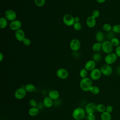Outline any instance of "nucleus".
Instances as JSON below:
<instances>
[{"label":"nucleus","mask_w":120,"mask_h":120,"mask_svg":"<svg viewBox=\"0 0 120 120\" xmlns=\"http://www.w3.org/2000/svg\"><path fill=\"white\" fill-rule=\"evenodd\" d=\"M92 86V79L89 77H85L82 78L80 82V87L81 89L85 92L90 91V90Z\"/></svg>","instance_id":"f257e3e1"},{"label":"nucleus","mask_w":120,"mask_h":120,"mask_svg":"<svg viewBox=\"0 0 120 120\" xmlns=\"http://www.w3.org/2000/svg\"><path fill=\"white\" fill-rule=\"evenodd\" d=\"M85 110L81 107L75 108L72 112V116L75 120H82L85 115Z\"/></svg>","instance_id":"f03ea898"},{"label":"nucleus","mask_w":120,"mask_h":120,"mask_svg":"<svg viewBox=\"0 0 120 120\" xmlns=\"http://www.w3.org/2000/svg\"><path fill=\"white\" fill-rule=\"evenodd\" d=\"M113 47V46L109 40H105L102 43V50L106 54L112 52Z\"/></svg>","instance_id":"7ed1b4c3"},{"label":"nucleus","mask_w":120,"mask_h":120,"mask_svg":"<svg viewBox=\"0 0 120 120\" xmlns=\"http://www.w3.org/2000/svg\"><path fill=\"white\" fill-rule=\"evenodd\" d=\"M118 57L114 52H111L109 54H107L105 56L104 60L105 64L108 65H112L115 63L117 60Z\"/></svg>","instance_id":"20e7f679"},{"label":"nucleus","mask_w":120,"mask_h":120,"mask_svg":"<svg viewBox=\"0 0 120 120\" xmlns=\"http://www.w3.org/2000/svg\"><path fill=\"white\" fill-rule=\"evenodd\" d=\"M63 22L67 26H73L75 23L74 17L70 14H66L63 17Z\"/></svg>","instance_id":"39448f33"},{"label":"nucleus","mask_w":120,"mask_h":120,"mask_svg":"<svg viewBox=\"0 0 120 120\" xmlns=\"http://www.w3.org/2000/svg\"><path fill=\"white\" fill-rule=\"evenodd\" d=\"M100 71L102 73V74L105 76H109L112 73V68L110 65L108 64H104L102 65L100 68Z\"/></svg>","instance_id":"423d86ee"},{"label":"nucleus","mask_w":120,"mask_h":120,"mask_svg":"<svg viewBox=\"0 0 120 120\" xmlns=\"http://www.w3.org/2000/svg\"><path fill=\"white\" fill-rule=\"evenodd\" d=\"M70 49L73 52L78 51L81 47V43L79 40L76 38L72 39L69 44Z\"/></svg>","instance_id":"0eeeda50"},{"label":"nucleus","mask_w":120,"mask_h":120,"mask_svg":"<svg viewBox=\"0 0 120 120\" xmlns=\"http://www.w3.org/2000/svg\"><path fill=\"white\" fill-rule=\"evenodd\" d=\"M5 18L11 22L16 20L17 16L16 12L12 9H8L5 11Z\"/></svg>","instance_id":"6e6552de"},{"label":"nucleus","mask_w":120,"mask_h":120,"mask_svg":"<svg viewBox=\"0 0 120 120\" xmlns=\"http://www.w3.org/2000/svg\"><path fill=\"white\" fill-rule=\"evenodd\" d=\"M26 91L24 88H20L16 90L15 92V97L17 99H22L26 95Z\"/></svg>","instance_id":"1a4fd4ad"},{"label":"nucleus","mask_w":120,"mask_h":120,"mask_svg":"<svg viewBox=\"0 0 120 120\" xmlns=\"http://www.w3.org/2000/svg\"><path fill=\"white\" fill-rule=\"evenodd\" d=\"M56 75L60 79H66L68 76V72L67 69L64 68H60L57 70Z\"/></svg>","instance_id":"9d476101"},{"label":"nucleus","mask_w":120,"mask_h":120,"mask_svg":"<svg viewBox=\"0 0 120 120\" xmlns=\"http://www.w3.org/2000/svg\"><path fill=\"white\" fill-rule=\"evenodd\" d=\"M102 73L100 69L99 68H95L90 71V78L93 80H98L101 76Z\"/></svg>","instance_id":"9b49d317"},{"label":"nucleus","mask_w":120,"mask_h":120,"mask_svg":"<svg viewBox=\"0 0 120 120\" xmlns=\"http://www.w3.org/2000/svg\"><path fill=\"white\" fill-rule=\"evenodd\" d=\"M22 27V22L19 20H15L10 22L9 24V28L12 30L16 31L21 29Z\"/></svg>","instance_id":"f8f14e48"},{"label":"nucleus","mask_w":120,"mask_h":120,"mask_svg":"<svg viewBox=\"0 0 120 120\" xmlns=\"http://www.w3.org/2000/svg\"><path fill=\"white\" fill-rule=\"evenodd\" d=\"M15 36L16 40L19 42H22L23 39L25 38V33L21 29L15 31Z\"/></svg>","instance_id":"ddd939ff"},{"label":"nucleus","mask_w":120,"mask_h":120,"mask_svg":"<svg viewBox=\"0 0 120 120\" xmlns=\"http://www.w3.org/2000/svg\"><path fill=\"white\" fill-rule=\"evenodd\" d=\"M96 111V105L94 103L88 104L85 107V112L88 114L94 113Z\"/></svg>","instance_id":"4468645a"},{"label":"nucleus","mask_w":120,"mask_h":120,"mask_svg":"<svg viewBox=\"0 0 120 120\" xmlns=\"http://www.w3.org/2000/svg\"><path fill=\"white\" fill-rule=\"evenodd\" d=\"M96 63L94 60H89L85 64L84 68H85L87 71H91L96 68Z\"/></svg>","instance_id":"2eb2a0df"},{"label":"nucleus","mask_w":120,"mask_h":120,"mask_svg":"<svg viewBox=\"0 0 120 120\" xmlns=\"http://www.w3.org/2000/svg\"><path fill=\"white\" fill-rule=\"evenodd\" d=\"M86 25L87 26L90 28H92L94 27L96 24V19L93 17L91 15L88 16L86 21Z\"/></svg>","instance_id":"dca6fc26"},{"label":"nucleus","mask_w":120,"mask_h":120,"mask_svg":"<svg viewBox=\"0 0 120 120\" xmlns=\"http://www.w3.org/2000/svg\"><path fill=\"white\" fill-rule=\"evenodd\" d=\"M95 38L98 42L102 43L105 41V35L103 31L99 30L95 34Z\"/></svg>","instance_id":"f3484780"},{"label":"nucleus","mask_w":120,"mask_h":120,"mask_svg":"<svg viewBox=\"0 0 120 120\" xmlns=\"http://www.w3.org/2000/svg\"><path fill=\"white\" fill-rule=\"evenodd\" d=\"M52 100L49 97L45 98L43 99V105L46 108H50L52 106Z\"/></svg>","instance_id":"a211bd4d"},{"label":"nucleus","mask_w":120,"mask_h":120,"mask_svg":"<svg viewBox=\"0 0 120 120\" xmlns=\"http://www.w3.org/2000/svg\"><path fill=\"white\" fill-rule=\"evenodd\" d=\"M49 97L51 98L52 100L57 99L60 96L59 92L56 90H52L50 91L48 94Z\"/></svg>","instance_id":"6ab92c4d"},{"label":"nucleus","mask_w":120,"mask_h":120,"mask_svg":"<svg viewBox=\"0 0 120 120\" xmlns=\"http://www.w3.org/2000/svg\"><path fill=\"white\" fill-rule=\"evenodd\" d=\"M39 111L38 108L37 107H31L29 110L28 113L30 116L34 117L37 116L38 114Z\"/></svg>","instance_id":"aec40b11"},{"label":"nucleus","mask_w":120,"mask_h":120,"mask_svg":"<svg viewBox=\"0 0 120 120\" xmlns=\"http://www.w3.org/2000/svg\"><path fill=\"white\" fill-rule=\"evenodd\" d=\"M100 117L101 120H111L112 119L111 113L106 111L101 113Z\"/></svg>","instance_id":"412c9836"},{"label":"nucleus","mask_w":120,"mask_h":120,"mask_svg":"<svg viewBox=\"0 0 120 120\" xmlns=\"http://www.w3.org/2000/svg\"><path fill=\"white\" fill-rule=\"evenodd\" d=\"M8 20L3 17L0 18V28L2 29L6 28L8 26Z\"/></svg>","instance_id":"4be33fe9"},{"label":"nucleus","mask_w":120,"mask_h":120,"mask_svg":"<svg viewBox=\"0 0 120 120\" xmlns=\"http://www.w3.org/2000/svg\"><path fill=\"white\" fill-rule=\"evenodd\" d=\"M102 49V43L96 42L92 46V49L95 52H99Z\"/></svg>","instance_id":"5701e85b"},{"label":"nucleus","mask_w":120,"mask_h":120,"mask_svg":"<svg viewBox=\"0 0 120 120\" xmlns=\"http://www.w3.org/2000/svg\"><path fill=\"white\" fill-rule=\"evenodd\" d=\"M24 88L27 92H30V93L34 92L35 90V86L33 84H30V83H29L26 85L24 87Z\"/></svg>","instance_id":"b1692460"},{"label":"nucleus","mask_w":120,"mask_h":120,"mask_svg":"<svg viewBox=\"0 0 120 120\" xmlns=\"http://www.w3.org/2000/svg\"><path fill=\"white\" fill-rule=\"evenodd\" d=\"M106 106L103 104H99L96 105V111L102 113L105 111Z\"/></svg>","instance_id":"393cba45"},{"label":"nucleus","mask_w":120,"mask_h":120,"mask_svg":"<svg viewBox=\"0 0 120 120\" xmlns=\"http://www.w3.org/2000/svg\"><path fill=\"white\" fill-rule=\"evenodd\" d=\"M110 42L111 44H112L113 46L114 47H117L118 46L120 45V41L119 38H118L116 37H114L112 38L110 40Z\"/></svg>","instance_id":"a878e982"},{"label":"nucleus","mask_w":120,"mask_h":120,"mask_svg":"<svg viewBox=\"0 0 120 120\" xmlns=\"http://www.w3.org/2000/svg\"><path fill=\"white\" fill-rule=\"evenodd\" d=\"M112 26L111 25V24L109 23H105L103 24V30L106 32H109L111 31L112 30Z\"/></svg>","instance_id":"bb28decb"},{"label":"nucleus","mask_w":120,"mask_h":120,"mask_svg":"<svg viewBox=\"0 0 120 120\" xmlns=\"http://www.w3.org/2000/svg\"><path fill=\"white\" fill-rule=\"evenodd\" d=\"M90 92L93 95H97L99 93L100 89L97 86H92L90 90Z\"/></svg>","instance_id":"cd10ccee"},{"label":"nucleus","mask_w":120,"mask_h":120,"mask_svg":"<svg viewBox=\"0 0 120 120\" xmlns=\"http://www.w3.org/2000/svg\"><path fill=\"white\" fill-rule=\"evenodd\" d=\"M115 34H120V24H115L112 26V30Z\"/></svg>","instance_id":"c85d7f7f"},{"label":"nucleus","mask_w":120,"mask_h":120,"mask_svg":"<svg viewBox=\"0 0 120 120\" xmlns=\"http://www.w3.org/2000/svg\"><path fill=\"white\" fill-rule=\"evenodd\" d=\"M87 75H88L87 70L85 68H83L81 69L79 73V75L82 78H84L86 77L87 76Z\"/></svg>","instance_id":"c756f323"},{"label":"nucleus","mask_w":120,"mask_h":120,"mask_svg":"<svg viewBox=\"0 0 120 120\" xmlns=\"http://www.w3.org/2000/svg\"><path fill=\"white\" fill-rule=\"evenodd\" d=\"M34 3L37 7H41L45 5V0H34Z\"/></svg>","instance_id":"7c9ffc66"},{"label":"nucleus","mask_w":120,"mask_h":120,"mask_svg":"<svg viewBox=\"0 0 120 120\" xmlns=\"http://www.w3.org/2000/svg\"><path fill=\"white\" fill-rule=\"evenodd\" d=\"M92 58H93V60H94L95 62L96 61H99L101 60L102 57L101 55H100V54H99L98 52H96L95 53H94L92 56Z\"/></svg>","instance_id":"2f4dec72"},{"label":"nucleus","mask_w":120,"mask_h":120,"mask_svg":"<svg viewBox=\"0 0 120 120\" xmlns=\"http://www.w3.org/2000/svg\"><path fill=\"white\" fill-rule=\"evenodd\" d=\"M73 26L74 30H77V31L81 30L82 28V24L80 22H75L74 25H73Z\"/></svg>","instance_id":"473e14b6"},{"label":"nucleus","mask_w":120,"mask_h":120,"mask_svg":"<svg viewBox=\"0 0 120 120\" xmlns=\"http://www.w3.org/2000/svg\"><path fill=\"white\" fill-rule=\"evenodd\" d=\"M99 15H100V12L99 11V10H98L97 9L94 10L92 12L91 16L95 19L98 18L99 16Z\"/></svg>","instance_id":"72a5a7b5"},{"label":"nucleus","mask_w":120,"mask_h":120,"mask_svg":"<svg viewBox=\"0 0 120 120\" xmlns=\"http://www.w3.org/2000/svg\"><path fill=\"white\" fill-rule=\"evenodd\" d=\"M114 35H115V33L112 31L108 32L107 34V36H106L107 38L108 39V40L110 41L112 38L115 37Z\"/></svg>","instance_id":"f704fd0d"},{"label":"nucleus","mask_w":120,"mask_h":120,"mask_svg":"<svg viewBox=\"0 0 120 120\" xmlns=\"http://www.w3.org/2000/svg\"><path fill=\"white\" fill-rule=\"evenodd\" d=\"M22 43L25 46H29L31 44V41L29 38H25L22 41Z\"/></svg>","instance_id":"c9c22d12"},{"label":"nucleus","mask_w":120,"mask_h":120,"mask_svg":"<svg viewBox=\"0 0 120 120\" xmlns=\"http://www.w3.org/2000/svg\"><path fill=\"white\" fill-rule=\"evenodd\" d=\"M29 104L32 107H36L37 105V102L35 100L32 99H30L29 101Z\"/></svg>","instance_id":"e433bc0d"},{"label":"nucleus","mask_w":120,"mask_h":120,"mask_svg":"<svg viewBox=\"0 0 120 120\" xmlns=\"http://www.w3.org/2000/svg\"><path fill=\"white\" fill-rule=\"evenodd\" d=\"M115 53L118 57L120 58V45L115 48Z\"/></svg>","instance_id":"4c0bfd02"},{"label":"nucleus","mask_w":120,"mask_h":120,"mask_svg":"<svg viewBox=\"0 0 120 120\" xmlns=\"http://www.w3.org/2000/svg\"><path fill=\"white\" fill-rule=\"evenodd\" d=\"M87 120H95L96 117L94 113H90L88 114L87 116Z\"/></svg>","instance_id":"58836bf2"},{"label":"nucleus","mask_w":120,"mask_h":120,"mask_svg":"<svg viewBox=\"0 0 120 120\" xmlns=\"http://www.w3.org/2000/svg\"><path fill=\"white\" fill-rule=\"evenodd\" d=\"M113 111V107L112 105H108L107 106H106V109H105V111L108 112H109V113H111Z\"/></svg>","instance_id":"ea45409f"},{"label":"nucleus","mask_w":120,"mask_h":120,"mask_svg":"<svg viewBox=\"0 0 120 120\" xmlns=\"http://www.w3.org/2000/svg\"><path fill=\"white\" fill-rule=\"evenodd\" d=\"M74 21L75 22H80V18L78 16H75L74 17Z\"/></svg>","instance_id":"a19ab883"},{"label":"nucleus","mask_w":120,"mask_h":120,"mask_svg":"<svg viewBox=\"0 0 120 120\" xmlns=\"http://www.w3.org/2000/svg\"><path fill=\"white\" fill-rule=\"evenodd\" d=\"M4 59V55L2 52H0V61H2Z\"/></svg>","instance_id":"79ce46f5"},{"label":"nucleus","mask_w":120,"mask_h":120,"mask_svg":"<svg viewBox=\"0 0 120 120\" xmlns=\"http://www.w3.org/2000/svg\"><path fill=\"white\" fill-rule=\"evenodd\" d=\"M106 0H96L97 2L98 3H100V4H102V3H104Z\"/></svg>","instance_id":"37998d69"},{"label":"nucleus","mask_w":120,"mask_h":120,"mask_svg":"<svg viewBox=\"0 0 120 120\" xmlns=\"http://www.w3.org/2000/svg\"></svg>","instance_id":"c03bdc74"},{"label":"nucleus","mask_w":120,"mask_h":120,"mask_svg":"<svg viewBox=\"0 0 120 120\" xmlns=\"http://www.w3.org/2000/svg\"></svg>","instance_id":"a18cd8bd"}]
</instances>
